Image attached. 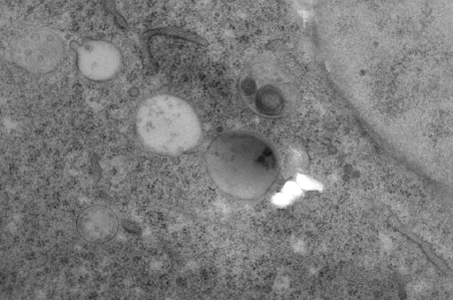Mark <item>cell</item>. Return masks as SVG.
Wrapping results in <instances>:
<instances>
[{
  "instance_id": "6da1fadb",
  "label": "cell",
  "mask_w": 453,
  "mask_h": 300,
  "mask_svg": "<svg viewBox=\"0 0 453 300\" xmlns=\"http://www.w3.org/2000/svg\"><path fill=\"white\" fill-rule=\"evenodd\" d=\"M205 160L214 184L226 194L243 200L265 194L279 171L270 144L245 131H228L217 137Z\"/></svg>"
},
{
  "instance_id": "3957f363",
  "label": "cell",
  "mask_w": 453,
  "mask_h": 300,
  "mask_svg": "<svg viewBox=\"0 0 453 300\" xmlns=\"http://www.w3.org/2000/svg\"><path fill=\"white\" fill-rule=\"evenodd\" d=\"M239 89L248 107L266 117L289 113L298 99L293 77L275 58L268 56L257 58L245 68Z\"/></svg>"
},
{
  "instance_id": "8992f818",
  "label": "cell",
  "mask_w": 453,
  "mask_h": 300,
  "mask_svg": "<svg viewBox=\"0 0 453 300\" xmlns=\"http://www.w3.org/2000/svg\"><path fill=\"white\" fill-rule=\"evenodd\" d=\"M77 230L88 242L103 244L113 239L119 229L116 213L105 206H93L83 210L77 219Z\"/></svg>"
},
{
  "instance_id": "7a4b0ae2",
  "label": "cell",
  "mask_w": 453,
  "mask_h": 300,
  "mask_svg": "<svg viewBox=\"0 0 453 300\" xmlns=\"http://www.w3.org/2000/svg\"><path fill=\"white\" fill-rule=\"evenodd\" d=\"M136 133L150 152L179 156L195 149L203 139V126L195 109L172 94L146 99L135 116Z\"/></svg>"
},
{
  "instance_id": "5b68a950",
  "label": "cell",
  "mask_w": 453,
  "mask_h": 300,
  "mask_svg": "<svg viewBox=\"0 0 453 300\" xmlns=\"http://www.w3.org/2000/svg\"><path fill=\"white\" fill-rule=\"evenodd\" d=\"M81 74L94 82L114 79L123 68L120 50L105 41H88L73 45Z\"/></svg>"
},
{
  "instance_id": "277c9868",
  "label": "cell",
  "mask_w": 453,
  "mask_h": 300,
  "mask_svg": "<svg viewBox=\"0 0 453 300\" xmlns=\"http://www.w3.org/2000/svg\"><path fill=\"white\" fill-rule=\"evenodd\" d=\"M65 54V41L47 28L27 31L16 40L12 49L15 64L35 75L55 71L62 64Z\"/></svg>"
}]
</instances>
